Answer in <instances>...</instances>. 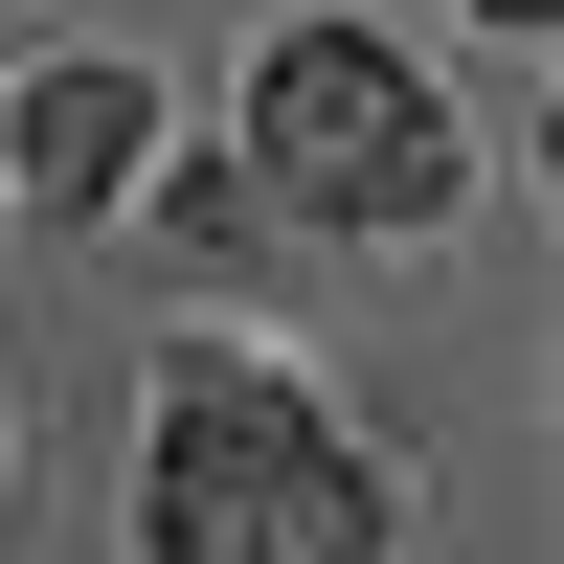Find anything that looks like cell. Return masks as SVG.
I'll return each instance as SVG.
<instances>
[{
    "mask_svg": "<svg viewBox=\"0 0 564 564\" xmlns=\"http://www.w3.org/2000/svg\"><path fill=\"white\" fill-rule=\"evenodd\" d=\"M135 135H159V113H135V68H45L23 113H0V159H23L45 204H113V181H135Z\"/></svg>",
    "mask_w": 564,
    "mask_h": 564,
    "instance_id": "3",
    "label": "cell"
},
{
    "mask_svg": "<svg viewBox=\"0 0 564 564\" xmlns=\"http://www.w3.org/2000/svg\"><path fill=\"white\" fill-rule=\"evenodd\" d=\"M226 181H271V204H316V226H430V204H452V113H430L406 45L294 23V45L249 68V159H226Z\"/></svg>",
    "mask_w": 564,
    "mask_h": 564,
    "instance_id": "2",
    "label": "cell"
},
{
    "mask_svg": "<svg viewBox=\"0 0 564 564\" xmlns=\"http://www.w3.org/2000/svg\"><path fill=\"white\" fill-rule=\"evenodd\" d=\"M497 23H564V0H497Z\"/></svg>",
    "mask_w": 564,
    "mask_h": 564,
    "instance_id": "4",
    "label": "cell"
},
{
    "mask_svg": "<svg viewBox=\"0 0 564 564\" xmlns=\"http://www.w3.org/2000/svg\"><path fill=\"white\" fill-rule=\"evenodd\" d=\"M135 520H159V564H384V475L316 430V384H271V361H181Z\"/></svg>",
    "mask_w": 564,
    "mask_h": 564,
    "instance_id": "1",
    "label": "cell"
}]
</instances>
